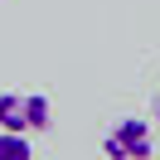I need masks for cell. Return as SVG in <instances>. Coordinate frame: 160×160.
I'll return each mask as SVG.
<instances>
[{"instance_id":"obj_1","label":"cell","mask_w":160,"mask_h":160,"mask_svg":"<svg viewBox=\"0 0 160 160\" xmlns=\"http://www.w3.org/2000/svg\"><path fill=\"white\" fill-rule=\"evenodd\" d=\"M49 97L44 92H0V126L5 131H49Z\"/></svg>"},{"instance_id":"obj_2","label":"cell","mask_w":160,"mask_h":160,"mask_svg":"<svg viewBox=\"0 0 160 160\" xmlns=\"http://www.w3.org/2000/svg\"><path fill=\"white\" fill-rule=\"evenodd\" d=\"M150 146H155V136H150V121H141V117L112 121V131L102 136V155L107 160H146Z\"/></svg>"},{"instance_id":"obj_3","label":"cell","mask_w":160,"mask_h":160,"mask_svg":"<svg viewBox=\"0 0 160 160\" xmlns=\"http://www.w3.org/2000/svg\"><path fill=\"white\" fill-rule=\"evenodd\" d=\"M29 131H5L0 126V160H29Z\"/></svg>"},{"instance_id":"obj_4","label":"cell","mask_w":160,"mask_h":160,"mask_svg":"<svg viewBox=\"0 0 160 160\" xmlns=\"http://www.w3.org/2000/svg\"><path fill=\"white\" fill-rule=\"evenodd\" d=\"M155 121H160V97H155Z\"/></svg>"}]
</instances>
